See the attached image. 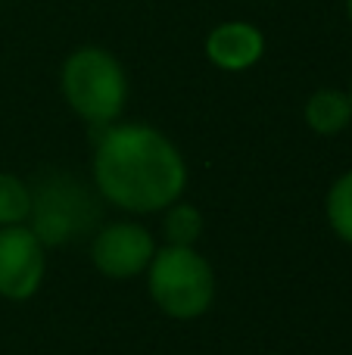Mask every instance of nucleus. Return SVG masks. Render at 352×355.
<instances>
[{
	"label": "nucleus",
	"mask_w": 352,
	"mask_h": 355,
	"mask_svg": "<svg viewBox=\"0 0 352 355\" xmlns=\"http://www.w3.org/2000/svg\"><path fill=\"white\" fill-rule=\"evenodd\" d=\"M94 181L112 206L143 215L178 202L187 166L162 131L141 122L106 125L94 150Z\"/></svg>",
	"instance_id": "1"
},
{
	"label": "nucleus",
	"mask_w": 352,
	"mask_h": 355,
	"mask_svg": "<svg viewBox=\"0 0 352 355\" xmlns=\"http://www.w3.org/2000/svg\"><path fill=\"white\" fill-rule=\"evenodd\" d=\"M62 94L69 106L91 125H112L128 100L125 69L109 50L78 47L62 62Z\"/></svg>",
	"instance_id": "2"
},
{
	"label": "nucleus",
	"mask_w": 352,
	"mask_h": 355,
	"mask_svg": "<svg viewBox=\"0 0 352 355\" xmlns=\"http://www.w3.org/2000/svg\"><path fill=\"white\" fill-rule=\"evenodd\" d=\"M150 296L172 318H200L215 296L212 265L193 246L168 243L150 262Z\"/></svg>",
	"instance_id": "3"
},
{
	"label": "nucleus",
	"mask_w": 352,
	"mask_h": 355,
	"mask_svg": "<svg viewBox=\"0 0 352 355\" xmlns=\"http://www.w3.org/2000/svg\"><path fill=\"white\" fill-rule=\"evenodd\" d=\"M31 231L37 234L41 243L60 246L81 234L94 221V202L69 178H56V181L44 184L41 193H31Z\"/></svg>",
	"instance_id": "4"
},
{
	"label": "nucleus",
	"mask_w": 352,
	"mask_h": 355,
	"mask_svg": "<svg viewBox=\"0 0 352 355\" xmlns=\"http://www.w3.org/2000/svg\"><path fill=\"white\" fill-rule=\"evenodd\" d=\"M44 271H47V259L37 234L22 225L0 227V296L28 300L41 287Z\"/></svg>",
	"instance_id": "5"
},
{
	"label": "nucleus",
	"mask_w": 352,
	"mask_h": 355,
	"mask_svg": "<svg viewBox=\"0 0 352 355\" xmlns=\"http://www.w3.org/2000/svg\"><path fill=\"white\" fill-rule=\"evenodd\" d=\"M156 256L153 234L143 225L134 221H116L106 225L103 231H97L91 246V259L97 265V271H103L106 277H134L143 268H150Z\"/></svg>",
	"instance_id": "6"
},
{
	"label": "nucleus",
	"mask_w": 352,
	"mask_h": 355,
	"mask_svg": "<svg viewBox=\"0 0 352 355\" xmlns=\"http://www.w3.org/2000/svg\"><path fill=\"white\" fill-rule=\"evenodd\" d=\"M265 53V37L253 22H222L206 37V56L225 72H243Z\"/></svg>",
	"instance_id": "7"
},
{
	"label": "nucleus",
	"mask_w": 352,
	"mask_h": 355,
	"mask_svg": "<svg viewBox=\"0 0 352 355\" xmlns=\"http://www.w3.org/2000/svg\"><path fill=\"white\" fill-rule=\"evenodd\" d=\"M303 116H306V125H309L315 135H324V137L340 135L352 122L349 94L337 91V87H318V91L306 100Z\"/></svg>",
	"instance_id": "8"
},
{
	"label": "nucleus",
	"mask_w": 352,
	"mask_h": 355,
	"mask_svg": "<svg viewBox=\"0 0 352 355\" xmlns=\"http://www.w3.org/2000/svg\"><path fill=\"white\" fill-rule=\"evenodd\" d=\"M31 215V190L22 178L0 172V227L22 225Z\"/></svg>",
	"instance_id": "9"
},
{
	"label": "nucleus",
	"mask_w": 352,
	"mask_h": 355,
	"mask_svg": "<svg viewBox=\"0 0 352 355\" xmlns=\"http://www.w3.org/2000/svg\"><path fill=\"white\" fill-rule=\"evenodd\" d=\"M328 221L340 240L352 243V172L340 175L328 190Z\"/></svg>",
	"instance_id": "10"
},
{
	"label": "nucleus",
	"mask_w": 352,
	"mask_h": 355,
	"mask_svg": "<svg viewBox=\"0 0 352 355\" xmlns=\"http://www.w3.org/2000/svg\"><path fill=\"white\" fill-rule=\"evenodd\" d=\"M166 234L172 246H193L203 234V215L191 202H172L166 215Z\"/></svg>",
	"instance_id": "11"
},
{
	"label": "nucleus",
	"mask_w": 352,
	"mask_h": 355,
	"mask_svg": "<svg viewBox=\"0 0 352 355\" xmlns=\"http://www.w3.org/2000/svg\"><path fill=\"white\" fill-rule=\"evenodd\" d=\"M346 16H349V22H352V0H346Z\"/></svg>",
	"instance_id": "12"
},
{
	"label": "nucleus",
	"mask_w": 352,
	"mask_h": 355,
	"mask_svg": "<svg viewBox=\"0 0 352 355\" xmlns=\"http://www.w3.org/2000/svg\"><path fill=\"white\" fill-rule=\"evenodd\" d=\"M349 103H352V87H349Z\"/></svg>",
	"instance_id": "13"
}]
</instances>
